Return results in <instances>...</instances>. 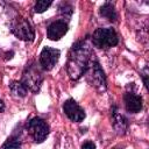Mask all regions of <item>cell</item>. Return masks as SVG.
I'll use <instances>...</instances> for the list:
<instances>
[{
  "mask_svg": "<svg viewBox=\"0 0 149 149\" xmlns=\"http://www.w3.org/2000/svg\"><path fill=\"white\" fill-rule=\"evenodd\" d=\"M58 13L63 16L62 20H64V21H65V19L69 20L71 17L72 13H73V7L69 2H62L58 7Z\"/></svg>",
  "mask_w": 149,
  "mask_h": 149,
  "instance_id": "15",
  "label": "cell"
},
{
  "mask_svg": "<svg viewBox=\"0 0 149 149\" xmlns=\"http://www.w3.org/2000/svg\"><path fill=\"white\" fill-rule=\"evenodd\" d=\"M52 5V1H50V0H38V1H36L35 2V6H34V10L36 12V13H43V12H45L50 6Z\"/></svg>",
  "mask_w": 149,
  "mask_h": 149,
  "instance_id": "16",
  "label": "cell"
},
{
  "mask_svg": "<svg viewBox=\"0 0 149 149\" xmlns=\"http://www.w3.org/2000/svg\"><path fill=\"white\" fill-rule=\"evenodd\" d=\"M111 119H112V125H113L114 130L119 135H125L128 130L129 122H128L127 118L120 113L118 106H115V105H113L111 107Z\"/></svg>",
  "mask_w": 149,
  "mask_h": 149,
  "instance_id": "10",
  "label": "cell"
},
{
  "mask_svg": "<svg viewBox=\"0 0 149 149\" xmlns=\"http://www.w3.org/2000/svg\"><path fill=\"white\" fill-rule=\"evenodd\" d=\"M85 77L87 83L94 87L98 92L102 93L107 90V79H106V74L102 70V68L100 66L99 62L93 57L88 64V68L85 72Z\"/></svg>",
  "mask_w": 149,
  "mask_h": 149,
  "instance_id": "3",
  "label": "cell"
},
{
  "mask_svg": "<svg viewBox=\"0 0 149 149\" xmlns=\"http://www.w3.org/2000/svg\"><path fill=\"white\" fill-rule=\"evenodd\" d=\"M61 56V51L58 49L55 48H50V47H44L40 54V58H38V65L42 70L44 71H50L54 69V66L56 65V63L58 62Z\"/></svg>",
  "mask_w": 149,
  "mask_h": 149,
  "instance_id": "7",
  "label": "cell"
},
{
  "mask_svg": "<svg viewBox=\"0 0 149 149\" xmlns=\"http://www.w3.org/2000/svg\"><path fill=\"white\" fill-rule=\"evenodd\" d=\"M99 14L109 22H115L118 19V14H116V9H115L114 5L108 1L105 2L104 5H101V7L99 9Z\"/></svg>",
  "mask_w": 149,
  "mask_h": 149,
  "instance_id": "13",
  "label": "cell"
},
{
  "mask_svg": "<svg viewBox=\"0 0 149 149\" xmlns=\"http://www.w3.org/2000/svg\"><path fill=\"white\" fill-rule=\"evenodd\" d=\"M21 129H14L13 133L7 137V140L1 146V149H21L22 147V140H21Z\"/></svg>",
  "mask_w": 149,
  "mask_h": 149,
  "instance_id": "12",
  "label": "cell"
},
{
  "mask_svg": "<svg viewBox=\"0 0 149 149\" xmlns=\"http://www.w3.org/2000/svg\"><path fill=\"white\" fill-rule=\"evenodd\" d=\"M69 30L68 21H64L62 19L55 20L47 27V36L51 41H58L61 40Z\"/></svg>",
  "mask_w": 149,
  "mask_h": 149,
  "instance_id": "9",
  "label": "cell"
},
{
  "mask_svg": "<svg viewBox=\"0 0 149 149\" xmlns=\"http://www.w3.org/2000/svg\"><path fill=\"white\" fill-rule=\"evenodd\" d=\"M5 111V102L2 99H0V112H3Z\"/></svg>",
  "mask_w": 149,
  "mask_h": 149,
  "instance_id": "19",
  "label": "cell"
},
{
  "mask_svg": "<svg viewBox=\"0 0 149 149\" xmlns=\"http://www.w3.org/2000/svg\"><path fill=\"white\" fill-rule=\"evenodd\" d=\"M43 81V74L42 69L37 66L35 62H29L22 72L21 83L28 88V91H31L33 93H37L41 88Z\"/></svg>",
  "mask_w": 149,
  "mask_h": 149,
  "instance_id": "2",
  "label": "cell"
},
{
  "mask_svg": "<svg viewBox=\"0 0 149 149\" xmlns=\"http://www.w3.org/2000/svg\"><path fill=\"white\" fill-rule=\"evenodd\" d=\"M93 56L94 54L87 38L76 42L69 51L66 62V72L69 78L71 80H78L81 78L85 74Z\"/></svg>",
  "mask_w": 149,
  "mask_h": 149,
  "instance_id": "1",
  "label": "cell"
},
{
  "mask_svg": "<svg viewBox=\"0 0 149 149\" xmlns=\"http://www.w3.org/2000/svg\"><path fill=\"white\" fill-rule=\"evenodd\" d=\"M63 111H64L65 115L71 121H73V122H81L85 119V116H86L84 109L72 98H70V99H68V100L64 101V104H63Z\"/></svg>",
  "mask_w": 149,
  "mask_h": 149,
  "instance_id": "8",
  "label": "cell"
},
{
  "mask_svg": "<svg viewBox=\"0 0 149 149\" xmlns=\"http://www.w3.org/2000/svg\"><path fill=\"white\" fill-rule=\"evenodd\" d=\"M26 127H27L28 133L33 137L34 142H36V143H42L48 137V135L50 133V127H49L48 122L38 116L31 118L27 122Z\"/></svg>",
  "mask_w": 149,
  "mask_h": 149,
  "instance_id": "5",
  "label": "cell"
},
{
  "mask_svg": "<svg viewBox=\"0 0 149 149\" xmlns=\"http://www.w3.org/2000/svg\"><path fill=\"white\" fill-rule=\"evenodd\" d=\"M9 90L16 98H24L28 93V88L21 83V80H12L9 83Z\"/></svg>",
  "mask_w": 149,
  "mask_h": 149,
  "instance_id": "14",
  "label": "cell"
},
{
  "mask_svg": "<svg viewBox=\"0 0 149 149\" xmlns=\"http://www.w3.org/2000/svg\"><path fill=\"white\" fill-rule=\"evenodd\" d=\"M147 77H148V68L146 66L143 70H142V78H143V84H144V86L147 87V83H148V80H147Z\"/></svg>",
  "mask_w": 149,
  "mask_h": 149,
  "instance_id": "18",
  "label": "cell"
},
{
  "mask_svg": "<svg viewBox=\"0 0 149 149\" xmlns=\"http://www.w3.org/2000/svg\"><path fill=\"white\" fill-rule=\"evenodd\" d=\"M91 41L99 49H109L119 43V37L114 28H97L92 34Z\"/></svg>",
  "mask_w": 149,
  "mask_h": 149,
  "instance_id": "4",
  "label": "cell"
},
{
  "mask_svg": "<svg viewBox=\"0 0 149 149\" xmlns=\"http://www.w3.org/2000/svg\"><path fill=\"white\" fill-rule=\"evenodd\" d=\"M80 149H95V144L92 141H86L81 144Z\"/></svg>",
  "mask_w": 149,
  "mask_h": 149,
  "instance_id": "17",
  "label": "cell"
},
{
  "mask_svg": "<svg viewBox=\"0 0 149 149\" xmlns=\"http://www.w3.org/2000/svg\"><path fill=\"white\" fill-rule=\"evenodd\" d=\"M123 102L127 112L129 113H139L143 106L142 97L134 93L133 91H127L123 94Z\"/></svg>",
  "mask_w": 149,
  "mask_h": 149,
  "instance_id": "11",
  "label": "cell"
},
{
  "mask_svg": "<svg viewBox=\"0 0 149 149\" xmlns=\"http://www.w3.org/2000/svg\"><path fill=\"white\" fill-rule=\"evenodd\" d=\"M10 33L24 42H33L35 40V31L30 22L24 17H17L10 23Z\"/></svg>",
  "mask_w": 149,
  "mask_h": 149,
  "instance_id": "6",
  "label": "cell"
}]
</instances>
